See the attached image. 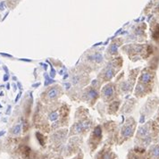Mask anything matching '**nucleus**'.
Instances as JSON below:
<instances>
[{"instance_id":"1","label":"nucleus","mask_w":159,"mask_h":159,"mask_svg":"<svg viewBox=\"0 0 159 159\" xmlns=\"http://www.w3.org/2000/svg\"><path fill=\"white\" fill-rule=\"evenodd\" d=\"M92 126V120L87 109L78 108L75 114V122L71 128L70 135L86 133Z\"/></svg>"},{"instance_id":"2","label":"nucleus","mask_w":159,"mask_h":159,"mask_svg":"<svg viewBox=\"0 0 159 159\" xmlns=\"http://www.w3.org/2000/svg\"><path fill=\"white\" fill-rule=\"evenodd\" d=\"M104 62L103 54L100 49L89 50L85 53L80 63V67H82L89 73L99 68Z\"/></svg>"},{"instance_id":"3","label":"nucleus","mask_w":159,"mask_h":159,"mask_svg":"<svg viewBox=\"0 0 159 159\" xmlns=\"http://www.w3.org/2000/svg\"><path fill=\"white\" fill-rule=\"evenodd\" d=\"M122 65L123 60L121 57H114L110 59L98 75V80L101 83V85L113 79L121 69Z\"/></svg>"},{"instance_id":"4","label":"nucleus","mask_w":159,"mask_h":159,"mask_svg":"<svg viewBox=\"0 0 159 159\" xmlns=\"http://www.w3.org/2000/svg\"><path fill=\"white\" fill-rule=\"evenodd\" d=\"M154 76H155V73L154 72H152L150 69L147 68L143 70V72H141L139 78V82H138L136 91H135L136 96L143 97L150 91V85L154 80Z\"/></svg>"},{"instance_id":"5","label":"nucleus","mask_w":159,"mask_h":159,"mask_svg":"<svg viewBox=\"0 0 159 159\" xmlns=\"http://www.w3.org/2000/svg\"><path fill=\"white\" fill-rule=\"evenodd\" d=\"M100 86H101V83L98 80H95L92 82L91 86H89L82 90L80 99L81 101L89 104V106H93L97 101V99L99 98L98 90H99Z\"/></svg>"},{"instance_id":"6","label":"nucleus","mask_w":159,"mask_h":159,"mask_svg":"<svg viewBox=\"0 0 159 159\" xmlns=\"http://www.w3.org/2000/svg\"><path fill=\"white\" fill-rule=\"evenodd\" d=\"M64 94V89L60 85H54L48 87L41 94V101L46 105H49L57 100Z\"/></svg>"},{"instance_id":"7","label":"nucleus","mask_w":159,"mask_h":159,"mask_svg":"<svg viewBox=\"0 0 159 159\" xmlns=\"http://www.w3.org/2000/svg\"><path fill=\"white\" fill-rule=\"evenodd\" d=\"M72 77V84L76 88L82 89L85 87L89 81V72L85 71L82 67L78 66V68L73 69L72 73H71Z\"/></svg>"},{"instance_id":"8","label":"nucleus","mask_w":159,"mask_h":159,"mask_svg":"<svg viewBox=\"0 0 159 159\" xmlns=\"http://www.w3.org/2000/svg\"><path fill=\"white\" fill-rule=\"evenodd\" d=\"M117 94V89L114 83H107L100 90V96L103 101L106 103L116 100V97Z\"/></svg>"},{"instance_id":"9","label":"nucleus","mask_w":159,"mask_h":159,"mask_svg":"<svg viewBox=\"0 0 159 159\" xmlns=\"http://www.w3.org/2000/svg\"><path fill=\"white\" fill-rule=\"evenodd\" d=\"M135 128V122L132 118H129L127 122L123 125L121 131V138L122 139H128L132 136Z\"/></svg>"},{"instance_id":"10","label":"nucleus","mask_w":159,"mask_h":159,"mask_svg":"<svg viewBox=\"0 0 159 159\" xmlns=\"http://www.w3.org/2000/svg\"><path fill=\"white\" fill-rule=\"evenodd\" d=\"M119 47H120L119 39H116V40L115 39V40H113V41L111 42V44L109 45L108 48H107V54H106L107 58H109V60H110V59L115 57L116 55H117V52H118Z\"/></svg>"},{"instance_id":"11","label":"nucleus","mask_w":159,"mask_h":159,"mask_svg":"<svg viewBox=\"0 0 159 159\" xmlns=\"http://www.w3.org/2000/svg\"><path fill=\"white\" fill-rule=\"evenodd\" d=\"M119 105H120V101L118 100H114V101L110 102L108 105V107H107V113L109 115H114L116 114V111L119 108Z\"/></svg>"},{"instance_id":"12","label":"nucleus","mask_w":159,"mask_h":159,"mask_svg":"<svg viewBox=\"0 0 159 159\" xmlns=\"http://www.w3.org/2000/svg\"><path fill=\"white\" fill-rule=\"evenodd\" d=\"M149 155L152 159H159V144L152 146L149 150Z\"/></svg>"},{"instance_id":"13","label":"nucleus","mask_w":159,"mask_h":159,"mask_svg":"<svg viewBox=\"0 0 159 159\" xmlns=\"http://www.w3.org/2000/svg\"><path fill=\"white\" fill-rule=\"evenodd\" d=\"M22 0H6L7 7L10 9H14Z\"/></svg>"},{"instance_id":"14","label":"nucleus","mask_w":159,"mask_h":159,"mask_svg":"<svg viewBox=\"0 0 159 159\" xmlns=\"http://www.w3.org/2000/svg\"><path fill=\"white\" fill-rule=\"evenodd\" d=\"M22 130V123H18L13 127V129L11 130V134L13 135H19L21 133Z\"/></svg>"},{"instance_id":"15","label":"nucleus","mask_w":159,"mask_h":159,"mask_svg":"<svg viewBox=\"0 0 159 159\" xmlns=\"http://www.w3.org/2000/svg\"><path fill=\"white\" fill-rule=\"evenodd\" d=\"M100 159H114L113 157V155L110 151H106L101 154V157H100Z\"/></svg>"},{"instance_id":"16","label":"nucleus","mask_w":159,"mask_h":159,"mask_svg":"<svg viewBox=\"0 0 159 159\" xmlns=\"http://www.w3.org/2000/svg\"><path fill=\"white\" fill-rule=\"evenodd\" d=\"M6 6H7V4H6V2H5V1H4V2H1V3H0V10H1V11L5 10Z\"/></svg>"},{"instance_id":"17","label":"nucleus","mask_w":159,"mask_h":159,"mask_svg":"<svg viewBox=\"0 0 159 159\" xmlns=\"http://www.w3.org/2000/svg\"><path fill=\"white\" fill-rule=\"evenodd\" d=\"M8 78H9V75H8L7 73V74L4 76V80H5V81H7V80H8Z\"/></svg>"},{"instance_id":"18","label":"nucleus","mask_w":159,"mask_h":159,"mask_svg":"<svg viewBox=\"0 0 159 159\" xmlns=\"http://www.w3.org/2000/svg\"><path fill=\"white\" fill-rule=\"evenodd\" d=\"M20 97H21V93H19V94H18V96L16 97V98H15V102L18 101V99L20 98Z\"/></svg>"},{"instance_id":"19","label":"nucleus","mask_w":159,"mask_h":159,"mask_svg":"<svg viewBox=\"0 0 159 159\" xmlns=\"http://www.w3.org/2000/svg\"><path fill=\"white\" fill-rule=\"evenodd\" d=\"M4 133H5V131H2V132H0V136H2V135H3Z\"/></svg>"},{"instance_id":"20","label":"nucleus","mask_w":159,"mask_h":159,"mask_svg":"<svg viewBox=\"0 0 159 159\" xmlns=\"http://www.w3.org/2000/svg\"><path fill=\"white\" fill-rule=\"evenodd\" d=\"M158 7H159V2H158Z\"/></svg>"}]
</instances>
